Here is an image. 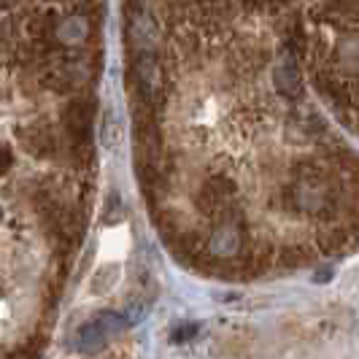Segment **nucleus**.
I'll return each instance as SVG.
<instances>
[{"mask_svg": "<svg viewBox=\"0 0 359 359\" xmlns=\"http://www.w3.org/2000/svg\"><path fill=\"white\" fill-rule=\"evenodd\" d=\"M125 319L119 316V313H100L95 322H92V327L97 330V335L106 341L108 335H114V332H122L125 330Z\"/></svg>", "mask_w": 359, "mask_h": 359, "instance_id": "3", "label": "nucleus"}, {"mask_svg": "<svg viewBox=\"0 0 359 359\" xmlns=\"http://www.w3.org/2000/svg\"><path fill=\"white\" fill-rule=\"evenodd\" d=\"M11 168V151L8 149H0V176Z\"/></svg>", "mask_w": 359, "mask_h": 359, "instance_id": "6", "label": "nucleus"}, {"mask_svg": "<svg viewBox=\"0 0 359 359\" xmlns=\"http://www.w3.org/2000/svg\"><path fill=\"white\" fill-rule=\"evenodd\" d=\"M19 138H22L25 149H27L30 154H36V157H49V154H54V138L46 130H41V127L22 130Z\"/></svg>", "mask_w": 359, "mask_h": 359, "instance_id": "2", "label": "nucleus"}, {"mask_svg": "<svg viewBox=\"0 0 359 359\" xmlns=\"http://www.w3.org/2000/svg\"><path fill=\"white\" fill-rule=\"evenodd\" d=\"M198 335V327L195 324H184V327H179L170 338H173V343H187V341H192Z\"/></svg>", "mask_w": 359, "mask_h": 359, "instance_id": "5", "label": "nucleus"}, {"mask_svg": "<svg viewBox=\"0 0 359 359\" xmlns=\"http://www.w3.org/2000/svg\"><path fill=\"white\" fill-rule=\"evenodd\" d=\"M106 224H119L122 219H125V214H122V200H119V195H111L108 198V205H106Z\"/></svg>", "mask_w": 359, "mask_h": 359, "instance_id": "4", "label": "nucleus"}, {"mask_svg": "<svg viewBox=\"0 0 359 359\" xmlns=\"http://www.w3.org/2000/svg\"><path fill=\"white\" fill-rule=\"evenodd\" d=\"M17 0H0V8H11Z\"/></svg>", "mask_w": 359, "mask_h": 359, "instance_id": "7", "label": "nucleus"}, {"mask_svg": "<svg viewBox=\"0 0 359 359\" xmlns=\"http://www.w3.org/2000/svg\"><path fill=\"white\" fill-rule=\"evenodd\" d=\"M273 81H276V90H278L281 97H287V100H300V95H303V81H300V71H297V65H294L292 57L281 60V62L276 65Z\"/></svg>", "mask_w": 359, "mask_h": 359, "instance_id": "1", "label": "nucleus"}]
</instances>
